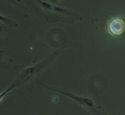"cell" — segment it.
Returning a JSON list of instances; mask_svg holds the SVG:
<instances>
[{"label":"cell","instance_id":"cell-3","mask_svg":"<svg viewBox=\"0 0 125 115\" xmlns=\"http://www.w3.org/2000/svg\"><path fill=\"white\" fill-rule=\"evenodd\" d=\"M61 51H62V50L58 51H56L55 53H53V54H52L51 56H49L46 59L43 60L42 62L38 63V64H37L36 65H34V66H33V67H31V68H30L26 69V70L24 71V73H23V76H25L31 75V74H32V73H37V72L40 71L42 68H43L44 67H45L46 65H48L51 62H52V61L53 60V59L58 55V54L60 53Z\"/></svg>","mask_w":125,"mask_h":115},{"label":"cell","instance_id":"cell-4","mask_svg":"<svg viewBox=\"0 0 125 115\" xmlns=\"http://www.w3.org/2000/svg\"><path fill=\"white\" fill-rule=\"evenodd\" d=\"M1 21L2 22L5 23L6 24L10 26H18V23L15 21H13L12 19H10V18H8L7 17H4L3 15H1Z\"/></svg>","mask_w":125,"mask_h":115},{"label":"cell","instance_id":"cell-2","mask_svg":"<svg viewBox=\"0 0 125 115\" xmlns=\"http://www.w3.org/2000/svg\"><path fill=\"white\" fill-rule=\"evenodd\" d=\"M36 1H38L40 3V4L42 7V8L45 9V10L53 12L55 13H58V14L67 15H75L74 12L70 11V10H67V9H64V8L58 7L56 5L52 4H51V3H49L45 0H36Z\"/></svg>","mask_w":125,"mask_h":115},{"label":"cell","instance_id":"cell-1","mask_svg":"<svg viewBox=\"0 0 125 115\" xmlns=\"http://www.w3.org/2000/svg\"><path fill=\"white\" fill-rule=\"evenodd\" d=\"M43 87H45V88L48 89V90H53L54 92H59V93H61L62 95H64L67 97H69L70 98H71L72 100L76 101L77 103H78L79 104H81V106L92 110L95 115H97V110H96V107H95V104L94 102L89 98H86V97H81V96H78V95H74L71 92H66V91H62L59 89H56L55 87H50L48 86H46L45 84H42Z\"/></svg>","mask_w":125,"mask_h":115}]
</instances>
